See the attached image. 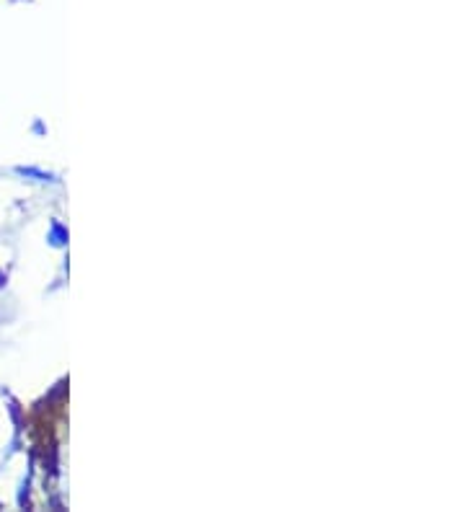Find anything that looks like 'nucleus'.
<instances>
[{"label": "nucleus", "instance_id": "f03ea898", "mask_svg": "<svg viewBox=\"0 0 465 512\" xmlns=\"http://www.w3.org/2000/svg\"><path fill=\"white\" fill-rule=\"evenodd\" d=\"M19 174H24V176H37L39 182H55V179H52L50 174H42V171H37V169H19Z\"/></svg>", "mask_w": 465, "mask_h": 512}, {"label": "nucleus", "instance_id": "f257e3e1", "mask_svg": "<svg viewBox=\"0 0 465 512\" xmlns=\"http://www.w3.org/2000/svg\"><path fill=\"white\" fill-rule=\"evenodd\" d=\"M65 241H68V233L62 231V225L55 223V228H52V244L62 246V244H65Z\"/></svg>", "mask_w": 465, "mask_h": 512}]
</instances>
